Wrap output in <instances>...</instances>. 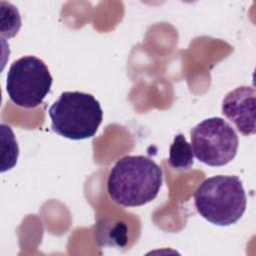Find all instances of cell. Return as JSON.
<instances>
[{
    "label": "cell",
    "mask_w": 256,
    "mask_h": 256,
    "mask_svg": "<svg viewBox=\"0 0 256 256\" xmlns=\"http://www.w3.org/2000/svg\"><path fill=\"white\" fill-rule=\"evenodd\" d=\"M162 181V169L155 161L142 155H127L111 168L107 191L111 200L121 206H142L156 198Z\"/></svg>",
    "instance_id": "cell-1"
},
{
    "label": "cell",
    "mask_w": 256,
    "mask_h": 256,
    "mask_svg": "<svg viewBox=\"0 0 256 256\" xmlns=\"http://www.w3.org/2000/svg\"><path fill=\"white\" fill-rule=\"evenodd\" d=\"M197 212L218 226L236 223L247 204L242 181L235 175H216L205 179L194 192Z\"/></svg>",
    "instance_id": "cell-2"
},
{
    "label": "cell",
    "mask_w": 256,
    "mask_h": 256,
    "mask_svg": "<svg viewBox=\"0 0 256 256\" xmlns=\"http://www.w3.org/2000/svg\"><path fill=\"white\" fill-rule=\"evenodd\" d=\"M48 114L53 131L71 140L93 137L103 120L99 101L93 95L79 91L61 93Z\"/></svg>",
    "instance_id": "cell-3"
},
{
    "label": "cell",
    "mask_w": 256,
    "mask_h": 256,
    "mask_svg": "<svg viewBox=\"0 0 256 256\" xmlns=\"http://www.w3.org/2000/svg\"><path fill=\"white\" fill-rule=\"evenodd\" d=\"M52 76L46 64L35 56H23L14 61L7 73L6 91L10 100L22 108L40 105L52 86Z\"/></svg>",
    "instance_id": "cell-4"
},
{
    "label": "cell",
    "mask_w": 256,
    "mask_h": 256,
    "mask_svg": "<svg viewBox=\"0 0 256 256\" xmlns=\"http://www.w3.org/2000/svg\"><path fill=\"white\" fill-rule=\"evenodd\" d=\"M190 135L194 156L206 165L224 166L237 154L238 135L221 117L204 119L191 129Z\"/></svg>",
    "instance_id": "cell-5"
},
{
    "label": "cell",
    "mask_w": 256,
    "mask_h": 256,
    "mask_svg": "<svg viewBox=\"0 0 256 256\" xmlns=\"http://www.w3.org/2000/svg\"><path fill=\"white\" fill-rule=\"evenodd\" d=\"M255 95L253 86H240L228 92L222 101L223 115L245 136L256 132Z\"/></svg>",
    "instance_id": "cell-6"
},
{
    "label": "cell",
    "mask_w": 256,
    "mask_h": 256,
    "mask_svg": "<svg viewBox=\"0 0 256 256\" xmlns=\"http://www.w3.org/2000/svg\"><path fill=\"white\" fill-rule=\"evenodd\" d=\"M95 232L96 241L101 246L123 247L127 243V227L124 223L118 221L106 223V221L102 220L97 224Z\"/></svg>",
    "instance_id": "cell-7"
},
{
    "label": "cell",
    "mask_w": 256,
    "mask_h": 256,
    "mask_svg": "<svg viewBox=\"0 0 256 256\" xmlns=\"http://www.w3.org/2000/svg\"><path fill=\"white\" fill-rule=\"evenodd\" d=\"M193 150L183 134H177L169 149L168 163L175 169H189L193 165Z\"/></svg>",
    "instance_id": "cell-8"
},
{
    "label": "cell",
    "mask_w": 256,
    "mask_h": 256,
    "mask_svg": "<svg viewBox=\"0 0 256 256\" xmlns=\"http://www.w3.org/2000/svg\"><path fill=\"white\" fill-rule=\"evenodd\" d=\"M2 133V163L1 172L13 168L17 162L19 148L12 129L6 124H1Z\"/></svg>",
    "instance_id": "cell-9"
}]
</instances>
